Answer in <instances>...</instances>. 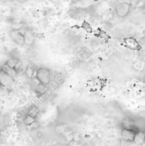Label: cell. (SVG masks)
<instances>
[{
  "mask_svg": "<svg viewBox=\"0 0 145 146\" xmlns=\"http://www.w3.org/2000/svg\"><path fill=\"white\" fill-rule=\"evenodd\" d=\"M36 78L43 84H48L50 82L51 74L47 68H41L36 72Z\"/></svg>",
  "mask_w": 145,
  "mask_h": 146,
  "instance_id": "obj_1",
  "label": "cell"
},
{
  "mask_svg": "<svg viewBox=\"0 0 145 146\" xmlns=\"http://www.w3.org/2000/svg\"><path fill=\"white\" fill-rule=\"evenodd\" d=\"M11 36L12 39L18 45H24L25 44L24 34L21 32L20 30H13L11 31Z\"/></svg>",
  "mask_w": 145,
  "mask_h": 146,
  "instance_id": "obj_2",
  "label": "cell"
},
{
  "mask_svg": "<svg viewBox=\"0 0 145 146\" xmlns=\"http://www.w3.org/2000/svg\"><path fill=\"white\" fill-rule=\"evenodd\" d=\"M0 84L5 87H11L14 85V80L6 73L0 71Z\"/></svg>",
  "mask_w": 145,
  "mask_h": 146,
  "instance_id": "obj_3",
  "label": "cell"
},
{
  "mask_svg": "<svg viewBox=\"0 0 145 146\" xmlns=\"http://www.w3.org/2000/svg\"><path fill=\"white\" fill-rule=\"evenodd\" d=\"M125 44H126L127 46H128L129 48H132L134 50H139L141 48V46H139V44H138L137 41L133 38H125Z\"/></svg>",
  "mask_w": 145,
  "mask_h": 146,
  "instance_id": "obj_4",
  "label": "cell"
},
{
  "mask_svg": "<svg viewBox=\"0 0 145 146\" xmlns=\"http://www.w3.org/2000/svg\"><path fill=\"white\" fill-rule=\"evenodd\" d=\"M134 133L132 131L123 129V131H122V137L124 140H125V141H134Z\"/></svg>",
  "mask_w": 145,
  "mask_h": 146,
  "instance_id": "obj_5",
  "label": "cell"
},
{
  "mask_svg": "<svg viewBox=\"0 0 145 146\" xmlns=\"http://www.w3.org/2000/svg\"><path fill=\"white\" fill-rule=\"evenodd\" d=\"M1 71L3 72L6 73L8 76H9L11 78H14L16 76V71L14 68H11L9 66H7V64H5L4 66H3L2 68H1Z\"/></svg>",
  "mask_w": 145,
  "mask_h": 146,
  "instance_id": "obj_6",
  "label": "cell"
},
{
  "mask_svg": "<svg viewBox=\"0 0 145 146\" xmlns=\"http://www.w3.org/2000/svg\"><path fill=\"white\" fill-rule=\"evenodd\" d=\"M145 139V133L139 131L137 132L134 135V142L136 145H141L144 143Z\"/></svg>",
  "mask_w": 145,
  "mask_h": 146,
  "instance_id": "obj_7",
  "label": "cell"
},
{
  "mask_svg": "<svg viewBox=\"0 0 145 146\" xmlns=\"http://www.w3.org/2000/svg\"><path fill=\"white\" fill-rule=\"evenodd\" d=\"M123 128L125 130H129V131H134L135 129V125L133 121H131L130 119L126 118L123 121Z\"/></svg>",
  "mask_w": 145,
  "mask_h": 146,
  "instance_id": "obj_8",
  "label": "cell"
},
{
  "mask_svg": "<svg viewBox=\"0 0 145 146\" xmlns=\"http://www.w3.org/2000/svg\"><path fill=\"white\" fill-rule=\"evenodd\" d=\"M24 36V40H25V44L31 45V44L34 42V36H33V34L31 32V31H26Z\"/></svg>",
  "mask_w": 145,
  "mask_h": 146,
  "instance_id": "obj_9",
  "label": "cell"
},
{
  "mask_svg": "<svg viewBox=\"0 0 145 146\" xmlns=\"http://www.w3.org/2000/svg\"><path fill=\"white\" fill-rule=\"evenodd\" d=\"M38 110L37 109L36 107H35L34 106H32L29 108V111H28V115H30V116L33 117V118H34V117L38 114Z\"/></svg>",
  "mask_w": 145,
  "mask_h": 146,
  "instance_id": "obj_10",
  "label": "cell"
},
{
  "mask_svg": "<svg viewBox=\"0 0 145 146\" xmlns=\"http://www.w3.org/2000/svg\"><path fill=\"white\" fill-rule=\"evenodd\" d=\"M18 61V60L16 59V58H12V59H10L7 61V65L9 66V67H11V68H15L16 66Z\"/></svg>",
  "mask_w": 145,
  "mask_h": 146,
  "instance_id": "obj_11",
  "label": "cell"
},
{
  "mask_svg": "<svg viewBox=\"0 0 145 146\" xmlns=\"http://www.w3.org/2000/svg\"><path fill=\"white\" fill-rule=\"evenodd\" d=\"M34 118H33V117L30 116V115H27L26 118H25V120H24V122H25V123L27 125H31V123H33L34 122Z\"/></svg>",
  "mask_w": 145,
  "mask_h": 146,
  "instance_id": "obj_12",
  "label": "cell"
},
{
  "mask_svg": "<svg viewBox=\"0 0 145 146\" xmlns=\"http://www.w3.org/2000/svg\"><path fill=\"white\" fill-rule=\"evenodd\" d=\"M26 74L27 76L31 78V77H33V75H34V74H34V71H33L31 68H28L26 69Z\"/></svg>",
  "mask_w": 145,
  "mask_h": 146,
  "instance_id": "obj_13",
  "label": "cell"
},
{
  "mask_svg": "<svg viewBox=\"0 0 145 146\" xmlns=\"http://www.w3.org/2000/svg\"><path fill=\"white\" fill-rule=\"evenodd\" d=\"M21 66H22V62H21V61H19V60H18V63H17L16 66H15L14 69H15L16 71V70H18V69H19V68H21Z\"/></svg>",
  "mask_w": 145,
  "mask_h": 146,
  "instance_id": "obj_14",
  "label": "cell"
},
{
  "mask_svg": "<svg viewBox=\"0 0 145 146\" xmlns=\"http://www.w3.org/2000/svg\"><path fill=\"white\" fill-rule=\"evenodd\" d=\"M143 12H144V13H145V9H144V11H143Z\"/></svg>",
  "mask_w": 145,
  "mask_h": 146,
  "instance_id": "obj_15",
  "label": "cell"
}]
</instances>
